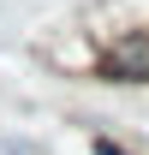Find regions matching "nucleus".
I'll return each instance as SVG.
<instances>
[{
    "mask_svg": "<svg viewBox=\"0 0 149 155\" xmlns=\"http://www.w3.org/2000/svg\"><path fill=\"white\" fill-rule=\"evenodd\" d=\"M90 155H131V149H125V143H113L108 131H95V137H90Z\"/></svg>",
    "mask_w": 149,
    "mask_h": 155,
    "instance_id": "2",
    "label": "nucleus"
},
{
    "mask_svg": "<svg viewBox=\"0 0 149 155\" xmlns=\"http://www.w3.org/2000/svg\"><path fill=\"white\" fill-rule=\"evenodd\" d=\"M95 78H108V84H149V30H119L113 42H101Z\"/></svg>",
    "mask_w": 149,
    "mask_h": 155,
    "instance_id": "1",
    "label": "nucleus"
}]
</instances>
